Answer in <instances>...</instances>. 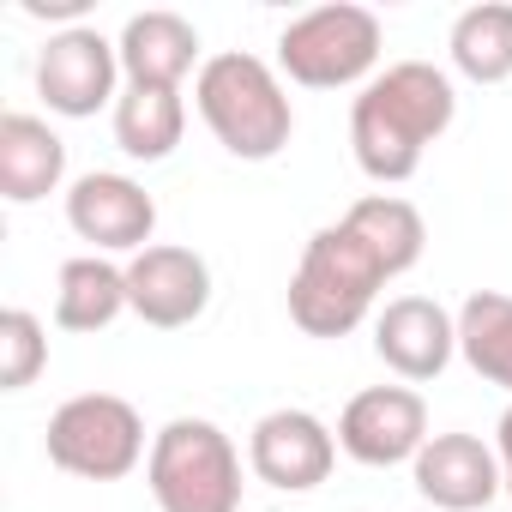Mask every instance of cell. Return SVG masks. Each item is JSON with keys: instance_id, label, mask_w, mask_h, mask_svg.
<instances>
[{"instance_id": "cell-1", "label": "cell", "mask_w": 512, "mask_h": 512, "mask_svg": "<svg viewBox=\"0 0 512 512\" xmlns=\"http://www.w3.org/2000/svg\"><path fill=\"white\" fill-rule=\"evenodd\" d=\"M452 115H458L452 79L434 61H398L374 73L350 103V151L368 181L398 187L422 169L428 145L452 127Z\"/></svg>"}, {"instance_id": "cell-2", "label": "cell", "mask_w": 512, "mask_h": 512, "mask_svg": "<svg viewBox=\"0 0 512 512\" xmlns=\"http://www.w3.org/2000/svg\"><path fill=\"white\" fill-rule=\"evenodd\" d=\"M193 109L211 127V139L241 163H272L296 133V109H290V91H284L278 67L260 61V55H241V49L211 55L199 67Z\"/></svg>"}, {"instance_id": "cell-3", "label": "cell", "mask_w": 512, "mask_h": 512, "mask_svg": "<svg viewBox=\"0 0 512 512\" xmlns=\"http://www.w3.org/2000/svg\"><path fill=\"white\" fill-rule=\"evenodd\" d=\"M386 284H392L386 260L338 217V223L314 229L302 247L296 278H290V320L308 338H350L374 314V296Z\"/></svg>"}, {"instance_id": "cell-4", "label": "cell", "mask_w": 512, "mask_h": 512, "mask_svg": "<svg viewBox=\"0 0 512 512\" xmlns=\"http://www.w3.org/2000/svg\"><path fill=\"white\" fill-rule=\"evenodd\" d=\"M145 482L157 512H241V452L205 416H175L151 434Z\"/></svg>"}, {"instance_id": "cell-5", "label": "cell", "mask_w": 512, "mask_h": 512, "mask_svg": "<svg viewBox=\"0 0 512 512\" xmlns=\"http://www.w3.org/2000/svg\"><path fill=\"white\" fill-rule=\"evenodd\" d=\"M386 31L368 7H314L302 19H290L278 31V73L302 91H344V85H368L380 67Z\"/></svg>"}, {"instance_id": "cell-6", "label": "cell", "mask_w": 512, "mask_h": 512, "mask_svg": "<svg viewBox=\"0 0 512 512\" xmlns=\"http://www.w3.org/2000/svg\"><path fill=\"white\" fill-rule=\"evenodd\" d=\"M145 452V422L115 392H79L49 416V464L79 482H121Z\"/></svg>"}, {"instance_id": "cell-7", "label": "cell", "mask_w": 512, "mask_h": 512, "mask_svg": "<svg viewBox=\"0 0 512 512\" xmlns=\"http://www.w3.org/2000/svg\"><path fill=\"white\" fill-rule=\"evenodd\" d=\"M121 79H127V73H121V49H115L103 31H91V25L55 31V37L43 43V55H37V97H43L55 115H67V121H85V115H97L103 103H121V97H115Z\"/></svg>"}, {"instance_id": "cell-8", "label": "cell", "mask_w": 512, "mask_h": 512, "mask_svg": "<svg viewBox=\"0 0 512 512\" xmlns=\"http://www.w3.org/2000/svg\"><path fill=\"white\" fill-rule=\"evenodd\" d=\"M422 446H428V404L410 386H368L338 416V452L368 470L416 464Z\"/></svg>"}, {"instance_id": "cell-9", "label": "cell", "mask_w": 512, "mask_h": 512, "mask_svg": "<svg viewBox=\"0 0 512 512\" xmlns=\"http://www.w3.org/2000/svg\"><path fill=\"white\" fill-rule=\"evenodd\" d=\"M247 464L278 494H308L338 464V428H326L314 410H266L247 434Z\"/></svg>"}, {"instance_id": "cell-10", "label": "cell", "mask_w": 512, "mask_h": 512, "mask_svg": "<svg viewBox=\"0 0 512 512\" xmlns=\"http://www.w3.org/2000/svg\"><path fill=\"white\" fill-rule=\"evenodd\" d=\"M127 308L157 332H181L211 308V266L193 247L151 241L127 260Z\"/></svg>"}, {"instance_id": "cell-11", "label": "cell", "mask_w": 512, "mask_h": 512, "mask_svg": "<svg viewBox=\"0 0 512 512\" xmlns=\"http://www.w3.org/2000/svg\"><path fill=\"white\" fill-rule=\"evenodd\" d=\"M67 223L97 253H145L157 235V199L133 175H79L67 187Z\"/></svg>"}, {"instance_id": "cell-12", "label": "cell", "mask_w": 512, "mask_h": 512, "mask_svg": "<svg viewBox=\"0 0 512 512\" xmlns=\"http://www.w3.org/2000/svg\"><path fill=\"white\" fill-rule=\"evenodd\" d=\"M374 356L410 386L440 380L458 356V314H446L434 296H398L374 314Z\"/></svg>"}, {"instance_id": "cell-13", "label": "cell", "mask_w": 512, "mask_h": 512, "mask_svg": "<svg viewBox=\"0 0 512 512\" xmlns=\"http://www.w3.org/2000/svg\"><path fill=\"white\" fill-rule=\"evenodd\" d=\"M410 476H416V494L428 506H440V512H482L506 488L494 446L476 440V434H458V428L452 434H428V446L416 452Z\"/></svg>"}, {"instance_id": "cell-14", "label": "cell", "mask_w": 512, "mask_h": 512, "mask_svg": "<svg viewBox=\"0 0 512 512\" xmlns=\"http://www.w3.org/2000/svg\"><path fill=\"white\" fill-rule=\"evenodd\" d=\"M115 49H121L127 85H151V91H181V79L193 67H205L199 61V31L181 13H163V7L157 13H133L121 25Z\"/></svg>"}, {"instance_id": "cell-15", "label": "cell", "mask_w": 512, "mask_h": 512, "mask_svg": "<svg viewBox=\"0 0 512 512\" xmlns=\"http://www.w3.org/2000/svg\"><path fill=\"white\" fill-rule=\"evenodd\" d=\"M67 175V145L49 121L37 115H0V193L13 205H37L61 187Z\"/></svg>"}, {"instance_id": "cell-16", "label": "cell", "mask_w": 512, "mask_h": 512, "mask_svg": "<svg viewBox=\"0 0 512 512\" xmlns=\"http://www.w3.org/2000/svg\"><path fill=\"white\" fill-rule=\"evenodd\" d=\"M127 308V266L103 260V253H79L61 266L55 284V326L61 332H109Z\"/></svg>"}, {"instance_id": "cell-17", "label": "cell", "mask_w": 512, "mask_h": 512, "mask_svg": "<svg viewBox=\"0 0 512 512\" xmlns=\"http://www.w3.org/2000/svg\"><path fill=\"white\" fill-rule=\"evenodd\" d=\"M446 55H452V67L470 85H506L512 79V0H482V7H464L452 19Z\"/></svg>"}, {"instance_id": "cell-18", "label": "cell", "mask_w": 512, "mask_h": 512, "mask_svg": "<svg viewBox=\"0 0 512 512\" xmlns=\"http://www.w3.org/2000/svg\"><path fill=\"white\" fill-rule=\"evenodd\" d=\"M187 133V103L181 91H151V85H127L115 103V145L133 163H163Z\"/></svg>"}, {"instance_id": "cell-19", "label": "cell", "mask_w": 512, "mask_h": 512, "mask_svg": "<svg viewBox=\"0 0 512 512\" xmlns=\"http://www.w3.org/2000/svg\"><path fill=\"white\" fill-rule=\"evenodd\" d=\"M344 223L380 253L392 278H404V272L422 260V247H428V223H422V211H416L410 199H398V193H368V199H356V205L344 211Z\"/></svg>"}, {"instance_id": "cell-20", "label": "cell", "mask_w": 512, "mask_h": 512, "mask_svg": "<svg viewBox=\"0 0 512 512\" xmlns=\"http://www.w3.org/2000/svg\"><path fill=\"white\" fill-rule=\"evenodd\" d=\"M458 356L500 392H512V296L476 290L458 308Z\"/></svg>"}, {"instance_id": "cell-21", "label": "cell", "mask_w": 512, "mask_h": 512, "mask_svg": "<svg viewBox=\"0 0 512 512\" xmlns=\"http://www.w3.org/2000/svg\"><path fill=\"white\" fill-rule=\"evenodd\" d=\"M49 362V332L31 308L0 314V392H25Z\"/></svg>"}, {"instance_id": "cell-22", "label": "cell", "mask_w": 512, "mask_h": 512, "mask_svg": "<svg viewBox=\"0 0 512 512\" xmlns=\"http://www.w3.org/2000/svg\"><path fill=\"white\" fill-rule=\"evenodd\" d=\"M494 458H500V476H506V494H512V404H506V416L494 428Z\"/></svg>"}, {"instance_id": "cell-23", "label": "cell", "mask_w": 512, "mask_h": 512, "mask_svg": "<svg viewBox=\"0 0 512 512\" xmlns=\"http://www.w3.org/2000/svg\"><path fill=\"white\" fill-rule=\"evenodd\" d=\"M25 13L31 19H73V13H85V0H25Z\"/></svg>"}]
</instances>
